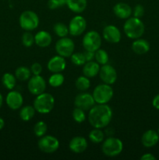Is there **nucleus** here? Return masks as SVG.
<instances>
[{
    "instance_id": "23",
    "label": "nucleus",
    "mask_w": 159,
    "mask_h": 160,
    "mask_svg": "<svg viewBox=\"0 0 159 160\" xmlns=\"http://www.w3.org/2000/svg\"><path fill=\"white\" fill-rule=\"evenodd\" d=\"M65 5L73 12L81 13L87 9V0H66Z\"/></svg>"
},
{
    "instance_id": "9",
    "label": "nucleus",
    "mask_w": 159,
    "mask_h": 160,
    "mask_svg": "<svg viewBox=\"0 0 159 160\" xmlns=\"http://www.w3.org/2000/svg\"><path fill=\"white\" fill-rule=\"evenodd\" d=\"M55 48L58 55L64 58H68L70 57L72 54L74 52L75 44L70 38H60L56 42Z\"/></svg>"
},
{
    "instance_id": "27",
    "label": "nucleus",
    "mask_w": 159,
    "mask_h": 160,
    "mask_svg": "<svg viewBox=\"0 0 159 160\" xmlns=\"http://www.w3.org/2000/svg\"><path fill=\"white\" fill-rule=\"evenodd\" d=\"M17 78L15 75L10 73H6L2 78V83L3 86L8 90H12L17 84Z\"/></svg>"
},
{
    "instance_id": "44",
    "label": "nucleus",
    "mask_w": 159,
    "mask_h": 160,
    "mask_svg": "<svg viewBox=\"0 0 159 160\" xmlns=\"http://www.w3.org/2000/svg\"><path fill=\"white\" fill-rule=\"evenodd\" d=\"M157 133H158V134H159V128H158V131H157Z\"/></svg>"
},
{
    "instance_id": "7",
    "label": "nucleus",
    "mask_w": 159,
    "mask_h": 160,
    "mask_svg": "<svg viewBox=\"0 0 159 160\" xmlns=\"http://www.w3.org/2000/svg\"><path fill=\"white\" fill-rule=\"evenodd\" d=\"M101 36L95 31H87L82 39V45L84 50L95 52L101 46Z\"/></svg>"
},
{
    "instance_id": "13",
    "label": "nucleus",
    "mask_w": 159,
    "mask_h": 160,
    "mask_svg": "<svg viewBox=\"0 0 159 160\" xmlns=\"http://www.w3.org/2000/svg\"><path fill=\"white\" fill-rule=\"evenodd\" d=\"M98 74H99L100 79L101 80V81L104 84H109V85H112L115 84L118 78L116 70L112 66L108 63L101 66Z\"/></svg>"
},
{
    "instance_id": "25",
    "label": "nucleus",
    "mask_w": 159,
    "mask_h": 160,
    "mask_svg": "<svg viewBox=\"0 0 159 160\" xmlns=\"http://www.w3.org/2000/svg\"><path fill=\"white\" fill-rule=\"evenodd\" d=\"M15 77L20 81H26L31 78V69L26 67H19L15 70Z\"/></svg>"
},
{
    "instance_id": "6",
    "label": "nucleus",
    "mask_w": 159,
    "mask_h": 160,
    "mask_svg": "<svg viewBox=\"0 0 159 160\" xmlns=\"http://www.w3.org/2000/svg\"><path fill=\"white\" fill-rule=\"evenodd\" d=\"M40 20L38 15L32 10H25L19 17L20 28L25 31H32L37 28Z\"/></svg>"
},
{
    "instance_id": "10",
    "label": "nucleus",
    "mask_w": 159,
    "mask_h": 160,
    "mask_svg": "<svg viewBox=\"0 0 159 160\" xmlns=\"http://www.w3.org/2000/svg\"><path fill=\"white\" fill-rule=\"evenodd\" d=\"M69 32L70 35L77 37L84 34L87 28V20L84 17L76 15L71 19L68 25Z\"/></svg>"
},
{
    "instance_id": "22",
    "label": "nucleus",
    "mask_w": 159,
    "mask_h": 160,
    "mask_svg": "<svg viewBox=\"0 0 159 160\" xmlns=\"http://www.w3.org/2000/svg\"><path fill=\"white\" fill-rule=\"evenodd\" d=\"M132 52L137 55H144L150 50V44L147 40L143 38H137L133 41L131 45Z\"/></svg>"
},
{
    "instance_id": "40",
    "label": "nucleus",
    "mask_w": 159,
    "mask_h": 160,
    "mask_svg": "<svg viewBox=\"0 0 159 160\" xmlns=\"http://www.w3.org/2000/svg\"><path fill=\"white\" fill-rule=\"evenodd\" d=\"M141 160H155L156 157L151 153H146L140 157Z\"/></svg>"
},
{
    "instance_id": "33",
    "label": "nucleus",
    "mask_w": 159,
    "mask_h": 160,
    "mask_svg": "<svg viewBox=\"0 0 159 160\" xmlns=\"http://www.w3.org/2000/svg\"><path fill=\"white\" fill-rule=\"evenodd\" d=\"M85 112L86 111H84V109L75 107V109L73 110V112H72V117H73L74 121L77 123H84L87 118Z\"/></svg>"
},
{
    "instance_id": "21",
    "label": "nucleus",
    "mask_w": 159,
    "mask_h": 160,
    "mask_svg": "<svg viewBox=\"0 0 159 160\" xmlns=\"http://www.w3.org/2000/svg\"><path fill=\"white\" fill-rule=\"evenodd\" d=\"M100 68H101L100 64L98 63L96 61L92 60L86 62L83 66V75L88 78H93L99 73Z\"/></svg>"
},
{
    "instance_id": "4",
    "label": "nucleus",
    "mask_w": 159,
    "mask_h": 160,
    "mask_svg": "<svg viewBox=\"0 0 159 160\" xmlns=\"http://www.w3.org/2000/svg\"><path fill=\"white\" fill-rule=\"evenodd\" d=\"M123 150V143L119 138L108 137L104 139L101 145V151L108 157H115L122 153Z\"/></svg>"
},
{
    "instance_id": "41",
    "label": "nucleus",
    "mask_w": 159,
    "mask_h": 160,
    "mask_svg": "<svg viewBox=\"0 0 159 160\" xmlns=\"http://www.w3.org/2000/svg\"><path fill=\"white\" fill-rule=\"evenodd\" d=\"M152 106L155 108L156 109H159V94L155 95L152 100Z\"/></svg>"
},
{
    "instance_id": "11",
    "label": "nucleus",
    "mask_w": 159,
    "mask_h": 160,
    "mask_svg": "<svg viewBox=\"0 0 159 160\" xmlns=\"http://www.w3.org/2000/svg\"><path fill=\"white\" fill-rule=\"evenodd\" d=\"M27 81V89L32 95L36 96L45 92L46 81L41 75H33Z\"/></svg>"
},
{
    "instance_id": "14",
    "label": "nucleus",
    "mask_w": 159,
    "mask_h": 160,
    "mask_svg": "<svg viewBox=\"0 0 159 160\" xmlns=\"http://www.w3.org/2000/svg\"><path fill=\"white\" fill-rule=\"evenodd\" d=\"M102 37L108 43L117 44L121 41L122 33L115 25H107L103 29Z\"/></svg>"
},
{
    "instance_id": "32",
    "label": "nucleus",
    "mask_w": 159,
    "mask_h": 160,
    "mask_svg": "<svg viewBox=\"0 0 159 160\" xmlns=\"http://www.w3.org/2000/svg\"><path fill=\"white\" fill-rule=\"evenodd\" d=\"M33 131H34V135L40 138L41 137L46 134L47 131H48V125L45 122L41 120L34 124Z\"/></svg>"
},
{
    "instance_id": "24",
    "label": "nucleus",
    "mask_w": 159,
    "mask_h": 160,
    "mask_svg": "<svg viewBox=\"0 0 159 160\" xmlns=\"http://www.w3.org/2000/svg\"><path fill=\"white\" fill-rule=\"evenodd\" d=\"M35 112L36 110L34 106H25L20 108L19 116L23 121L27 122L34 118Z\"/></svg>"
},
{
    "instance_id": "19",
    "label": "nucleus",
    "mask_w": 159,
    "mask_h": 160,
    "mask_svg": "<svg viewBox=\"0 0 159 160\" xmlns=\"http://www.w3.org/2000/svg\"><path fill=\"white\" fill-rule=\"evenodd\" d=\"M159 142V134L154 130L145 131L141 137V143L145 148H152Z\"/></svg>"
},
{
    "instance_id": "28",
    "label": "nucleus",
    "mask_w": 159,
    "mask_h": 160,
    "mask_svg": "<svg viewBox=\"0 0 159 160\" xmlns=\"http://www.w3.org/2000/svg\"><path fill=\"white\" fill-rule=\"evenodd\" d=\"M75 86L80 92H86L90 87V78H87L84 75L78 77L75 81Z\"/></svg>"
},
{
    "instance_id": "2",
    "label": "nucleus",
    "mask_w": 159,
    "mask_h": 160,
    "mask_svg": "<svg viewBox=\"0 0 159 160\" xmlns=\"http://www.w3.org/2000/svg\"><path fill=\"white\" fill-rule=\"evenodd\" d=\"M123 31L127 38L130 39L140 38L145 31V26L140 18L130 17L126 19L123 24Z\"/></svg>"
},
{
    "instance_id": "30",
    "label": "nucleus",
    "mask_w": 159,
    "mask_h": 160,
    "mask_svg": "<svg viewBox=\"0 0 159 160\" xmlns=\"http://www.w3.org/2000/svg\"><path fill=\"white\" fill-rule=\"evenodd\" d=\"M54 33L59 38L67 37L70 32H69V28L66 24L61 22H58L53 27Z\"/></svg>"
},
{
    "instance_id": "37",
    "label": "nucleus",
    "mask_w": 159,
    "mask_h": 160,
    "mask_svg": "<svg viewBox=\"0 0 159 160\" xmlns=\"http://www.w3.org/2000/svg\"><path fill=\"white\" fill-rule=\"evenodd\" d=\"M132 15H133L134 17H137V18H141L142 17L144 14V8H143V6L138 4L133 8L132 9Z\"/></svg>"
},
{
    "instance_id": "18",
    "label": "nucleus",
    "mask_w": 159,
    "mask_h": 160,
    "mask_svg": "<svg viewBox=\"0 0 159 160\" xmlns=\"http://www.w3.org/2000/svg\"><path fill=\"white\" fill-rule=\"evenodd\" d=\"M113 12L115 17L121 20L129 18L132 13V9L126 2H118L114 6Z\"/></svg>"
},
{
    "instance_id": "39",
    "label": "nucleus",
    "mask_w": 159,
    "mask_h": 160,
    "mask_svg": "<svg viewBox=\"0 0 159 160\" xmlns=\"http://www.w3.org/2000/svg\"><path fill=\"white\" fill-rule=\"evenodd\" d=\"M84 57H85L86 62H89V61H92L94 59L95 52L85 50V51L84 52Z\"/></svg>"
},
{
    "instance_id": "34",
    "label": "nucleus",
    "mask_w": 159,
    "mask_h": 160,
    "mask_svg": "<svg viewBox=\"0 0 159 160\" xmlns=\"http://www.w3.org/2000/svg\"><path fill=\"white\" fill-rule=\"evenodd\" d=\"M70 60L73 64L75 66H84L86 62L85 57H84V52H73L70 56Z\"/></svg>"
},
{
    "instance_id": "35",
    "label": "nucleus",
    "mask_w": 159,
    "mask_h": 160,
    "mask_svg": "<svg viewBox=\"0 0 159 160\" xmlns=\"http://www.w3.org/2000/svg\"><path fill=\"white\" fill-rule=\"evenodd\" d=\"M21 42L23 46L30 48L34 44V35L31 34V31H26L22 35Z\"/></svg>"
},
{
    "instance_id": "5",
    "label": "nucleus",
    "mask_w": 159,
    "mask_h": 160,
    "mask_svg": "<svg viewBox=\"0 0 159 160\" xmlns=\"http://www.w3.org/2000/svg\"><path fill=\"white\" fill-rule=\"evenodd\" d=\"M92 95L96 104H108L113 98L114 91L112 86L103 83L94 88Z\"/></svg>"
},
{
    "instance_id": "42",
    "label": "nucleus",
    "mask_w": 159,
    "mask_h": 160,
    "mask_svg": "<svg viewBox=\"0 0 159 160\" xmlns=\"http://www.w3.org/2000/svg\"><path fill=\"white\" fill-rule=\"evenodd\" d=\"M4 126H5L4 120H3L2 118H1V117H0V131H1L2 129H3Z\"/></svg>"
},
{
    "instance_id": "29",
    "label": "nucleus",
    "mask_w": 159,
    "mask_h": 160,
    "mask_svg": "<svg viewBox=\"0 0 159 160\" xmlns=\"http://www.w3.org/2000/svg\"><path fill=\"white\" fill-rule=\"evenodd\" d=\"M65 78L61 73H53L48 78V84L52 88H59L63 84Z\"/></svg>"
},
{
    "instance_id": "12",
    "label": "nucleus",
    "mask_w": 159,
    "mask_h": 160,
    "mask_svg": "<svg viewBox=\"0 0 159 160\" xmlns=\"http://www.w3.org/2000/svg\"><path fill=\"white\" fill-rule=\"evenodd\" d=\"M96 104L92 94L88 92H82L78 94L74 98L75 107L84 109V111H89Z\"/></svg>"
},
{
    "instance_id": "16",
    "label": "nucleus",
    "mask_w": 159,
    "mask_h": 160,
    "mask_svg": "<svg viewBox=\"0 0 159 160\" xmlns=\"http://www.w3.org/2000/svg\"><path fill=\"white\" fill-rule=\"evenodd\" d=\"M66 67V61L65 58L57 55L48 60L47 68L51 73H62Z\"/></svg>"
},
{
    "instance_id": "20",
    "label": "nucleus",
    "mask_w": 159,
    "mask_h": 160,
    "mask_svg": "<svg viewBox=\"0 0 159 160\" xmlns=\"http://www.w3.org/2000/svg\"><path fill=\"white\" fill-rule=\"evenodd\" d=\"M52 42L51 34L46 31H40L34 35V44L40 48H47Z\"/></svg>"
},
{
    "instance_id": "31",
    "label": "nucleus",
    "mask_w": 159,
    "mask_h": 160,
    "mask_svg": "<svg viewBox=\"0 0 159 160\" xmlns=\"http://www.w3.org/2000/svg\"><path fill=\"white\" fill-rule=\"evenodd\" d=\"M94 59L100 65H105L109 61V56L108 53L105 51L104 49L100 48L97 51H95V56Z\"/></svg>"
},
{
    "instance_id": "1",
    "label": "nucleus",
    "mask_w": 159,
    "mask_h": 160,
    "mask_svg": "<svg viewBox=\"0 0 159 160\" xmlns=\"http://www.w3.org/2000/svg\"><path fill=\"white\" fill-rule=\"evenodd\" d=\"M112 109L108 104H95L89 110V123L93 128L103 129L106 128L112 121Z\"/></svg>"
},
{
    "instance_id": "43",
    "label": "nucleus",
    "mask_w": 159,
    "mask_h": 160,
    "mask_svg": "<svg viewBox=\"0 0 159 160\" xmlns=\"http://www.w3.org/2000/svg\"><path fill=\"white\" fill-rule=\"evenodd\" d=\"M2 103H3V97L2 95V94L0 93V109H1L2 106Z\"/></svg>"
},
{
    "instance_id": "17",
    "label": "nucleus",
    "mask_w": 159,
    "mask_h": 160,
    "mask_svg": "<svg viewBox=\"0 0 159 160\" xmlns=\"http://www.w3.org/2000/svg\"><path fill=\"white\" fill-rule=\"evenodd\" d=\"M87 145L88 144H87V141L85 138L82 137V136H76L70 140V143H69V148H70V151L73 152V153L80 154V153H82L86 151V149L87 148Z\"/></svg>"
},
{
    "instance_id": "26",
    "label": "nucleus",
    "mask_w": 159,
    "mask_h": 160,
    "mask_svg": "<svg viewBox=\"0 0 159 160\" xmlns=\"http://www.w3.org/2000/svg\"><path fill=\"white\" fill-rule=\"evenodd\" d=\"M105 134L99 128H94L90 131L88 134V138L92 143L100 144L102 143L104 140Z\"/></svg>"
},
{
    "instance_id": "3",
    "label": "nucleus",
    "mask_w": 159,
    "mask_h": 160,
    "mask_svg": "<svg viewBox=\"0 0 159 160\" xmlns=\"http://www.w3.org/2000/svg\"><path fill=\"white\" fill-rule=\"evenodd\" d=\"M36 112L41 114H48L52 111L55 107V98L52 95L43 92L36 95L33 103Z\"/></svg>"
},
{
    "instance_id": "38",
    "label": "nucleus",
    "mask_w": 159,
    "mask_h": 160,
    "mask_svg": "<svg viewBox=\"0 0 159 160\" xmlns=\"http://www.w3.org/2000/svg\"><path fill=\"white\" fill-rule=\"evenodd\" d=\"M30 69H31V73L33 75H41V73H42V70H43L42 66L39 62H34L31 66Z\"/></svg>"
},
{
    "instance_id": "8",
    "label": "nucleus",
    "mask_w": 159,
    "mask_h": 160,
    "mask_svg": "<svg viewBox=\"0 0 159 160\" xmlns=\"http://www.w3.org/2000/svg\"><path fill=\"white\" fill-rule=\"evenodd\" d=\"M59 140L55 137L49 134H45L40 138L37 142V146L40 151L46 154H51L54 153L59 149Z\"/></svg>"
},
{
    "instance_id": "15",
    "label": "nucleus",
    "mask_w": 159,
    "mask_h": 160,
    "mask_svg": "<svg viewBox=\"0 0 159 160\" xmlns=\"http://www.w3.org/2000/svg\"><path fill=\"white\" fill-rule=\"evenodd\" d=\"M6 105L12 110H17L22 107L23 104V97L20 92L17 91L9 92L6 98Z\"/></svg>"
},
{
    "instance_id": "36",
    "label": "nucleus",
    "mask_w": 159,
    "mask_h": 160,
    "mask_svg": "<svg viewBox=\"0 0 159 160\" xmlns=\"http://www.w3.org/2000/svg\"><path fill=\"white\" fill-rule=\"evenodd\" d=\"M65 2H66V0H48V9L53 10V9L61 7V6H65Z\"/></svg>"
}]
</instances>
